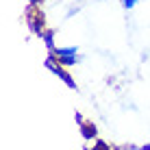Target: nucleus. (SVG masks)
Masks as SVG:
<instances>
[{"label":"nucleus","instance_id":"f257e3e1","mask_svg":"<svg viewBox=\"0 0 150 150\" xmlns=\"http://www.w3.org/2000/svg\"><path fill=\"white\" fill-rule=\"evenodd\" d=\"M133 4H135V0H124V7L126 9H133Z\"/></svg>","mask_w":150,"mask_h":150}]
</instances>
